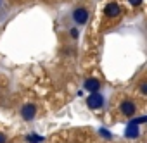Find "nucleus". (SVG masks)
<instances>
[{"label":"nucleus","instance_id":"nucleus-3","mask_svg":"<svg viewBox=\"0 0 147 143\" xmlns=\"http://www.w3.org/2000/svg\"><path fill=\"white\" fill-rule=\"evenodd\" d=\"M119 110H121L123 116L131 117V116H135V112H137V104H135L133 100H123L121 105H119Z\"/></svg>","mask_w":147,"mask_h":143},{"label":"nucleus","instance_id":"nucleus-4","mask_svg":"<svg viewBox=\"0 0 147 143\" xmlns=\"http://www.w3.org/2000/svg\"><path fill=\"white\" fill-rule=\"evenodd\" d=\"M35 116H36V105H35V104H26V105H23V109H21V117H23L24 121H33Z\"/></svg>","mask_w":147,"mask_h":143},{"label":"nucleus","instance_id":"nucleus-9","mask_svg":"<svg viewBox=\"0 0 147 143\" xmlns=\"http://www.w3.org/2000/svg\"><path fill=\"white\" fill-rule=\"evenodd\" d=\"M138 90H140V93H142V95H147V81H145V80H144V81L140 83Z\"/></svg>","mask_w":147,"mask_h":143},{"label":"nucleus","instance_id":"nucleus-12","mask_svg":"<svg viewBox=\"0 0 147 143\" xmlns=\"http://www.w3.org/2000/svg\"><path fill=\"white\" fill-rule=\"evenodd\" d=\"M30 141H33V143H38V141H40V136H30Z\"/></svg>","mask_w":147,"mask_h":143},{"label":"nucleus","instance_id":"nucleus-11","mask_svg":"<svg viewBox=\"0 0 147 143\" xmlns=\"http://www.w3.org/2000/svg\"><path fill=\"white\" fill-rule=\"evenodd\" d=\"M0 143H7V136L4 133H0Z\"/></svg>","mask_w":147,"mask_h":143},{"label":"nucleus","instance_id":"nucleus-5","mask_svg":"<svg viewBox=\"0 0 147 143\" xmlns=\"http://www.w3.org/2000/svg\"><path fill=\"white\" fill-rule=\"evenodd\" d=\"M104 14H106V17H116V16H119V14H121V5L116 4V2H109V4H106V7H104Z\"/></svg>","mask_w":147,"mask_h":143},{"label":"nucleus","instance_id":"nucleus-13","mask_svg":"<svg viewBox=\"0 0 147 143\" xmlns=\"http://www.w3.org/2000/svg\"><path fill=\"white\" fill-rule=\"evenodd\" d=\"M2 7H4V0H0V11H2Z\"/></svg>","mask_w":147,"mask_h":143},{"label":"nucleus","instance_id":"nucleus-1","mask_svg":"<svg viewBox=\"0 0 147 143\" xmlns=\"http://www.w3.org/2000/svg\"><path fill=\"white\" fill-rule=\"evenodd\" d=\"M88 17H90V14H88V11L85 7H75V9H73V12H71V21L75 23V26L87 24L88 23Z\"/></svg>","mask_w":147,"mask_h":143},{"label":"nucleus","instance_id":"nucleus-7","mask_svg":"<svg viewBox=\"0 0 147 143\" xmlns=\"http://www.w3.org/2000/svg\"><path fill=\"white\" fill-rule=\"evenodd\" d=\"M137 138L138 136V128H137V124H131V126H128V129H126V138Z\"/></svg>","mask_w":147,"mask_h":143},{"label":"nucleus","instance_id":"nucleus-8","mask_svg":"<svg viewBox=\"0 0 147 143\" xmlns=\"http://www.w3.org/2000/svg\"><path fill=\"white\" fill-rule=\"evenodd\" d=\"M69 36H71L73 40H78V36H80V29H78V26H75V28H71V29H69Z\"/></svg>","mask_w":147,"mask_h":143},{"label":"nucleus","instance_id":"nucleus-10","mask_svg":"<svg viewBox=\"0 0 147 143\" xmlns=\"http://www.w3.org/2000/svg\"><path fill=\"white\" fill-rule=\"evenodd\" d=\"M128 2H130V4H131L133 7H138V5L142 4V0H128Z\"/></svg>","mask_w":147,"mask_h":143},{"label":"nucleus","instance_id":"nucleus-2","mask_svg":"<svg viewBox=\"0 0 147 143\" xmlns=\"http://www.w3.org/2000/svg\"><path fill=\"white\" fill-rule=\"evenodd\" d=\"M87 105L90 109H100L104 105V97L99 93V92H92L87 98Z\"/></svg>","mask_w":147,"mask_h":143},{"label":"nucleus","instance_id":"nucleus-6","mask_svg":"<svg viewBox=\"0 0 147 143\" xmlns=\"http://www.w3.org/2000/svg\"><path fill=\"white\" fill-rule=\"evenodd\" d=\"M83 86H85V90L90 92V93H92V92H99V88H100V81L95 80V78H88V80H85Z\"/></svg>","mask_w":147,"mask_h":143}]
</instances>
